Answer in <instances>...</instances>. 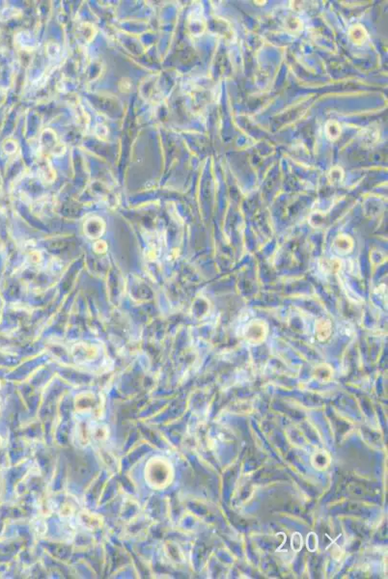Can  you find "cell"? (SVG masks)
<instances>
[{
  "mask_svg": "<svg viewBox=\"0 0 388 579\" xmlns=\"http://www.w3.org/2000/svg\"><path fill=\"white\" fill-rule=\"evenodd\" d=\"M40 147L42 154H44V156H47L48 154L59 156L65 153L64 144L58 140L51 129H46L43 132L40 139Z\"/></svg>",
  "mask_w": 388,
  "mask_h": 579,
  "instance_id": "obj_1",
  "label": "cell"
},
{
  "mask_svg": "<svg viewBox=\"0 0 388 579\" xmlns=\"http://www.w3.org/2000/svg\"><path fill=\"white\" fill-rule=\"evenodd\" d=\"M349 37L353 43L362 44L368 39V33L362 25L355 24L349 28Z\"/></svg>",
  "mask_w": 388,
  "mask_h": 579,
  "instance_id": "obj_2",
  "label": "cell"
},
{
  "mask_svg": "<svg viewBox=\"0 0 388 579\" xmlns=\"http://www.w3.org/2000/svg\"><path fill=\"white\" fill-rule=\"evenodd\" d=\"M325 134L331 141L338 139L341 134V127L336 121H329L325 126Z\"/></svg>",
  "mask_w": 388,
  "mask_h": 579,
  "instance_id": "obj_3",
  "label": "cell"
}]
</instances>
